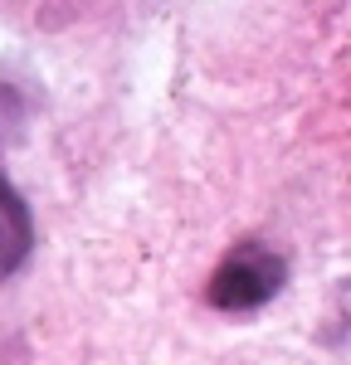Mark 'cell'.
Listing matches in <instances>:
<instances>
[{"label": "cell", "mask_w": 351, "mask_h": 365, "mask_svg": "<svg viewBox=\"0 0 351 365\" xmlns=\"http://www.w3.org/2000/svg\"><path fill=\"white\" fill-rule=\"evenodd\" d=\"M34 249V225H29V210L20 190L0 175V278L20 273V263Z\"/></svg>", "instance_id": "2"}, {"label": "cell", "mask_w": 351, "mask_h": 365, "mask_svg": "<svg viewBox=\"0 0 351 365\" xmlns=\"http://www.w3.org/2000/svg\"><path fill=\"white\" fill-rule=\"evenodd\" d=\"M288 282V263L273 249H259V244H239V249L210 273V307L220 312H254L263 302H273Z\"/></svg>", "instance_id": "1"}]
</instances>
